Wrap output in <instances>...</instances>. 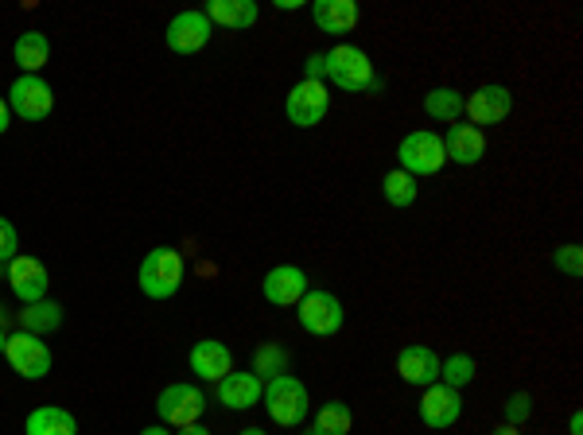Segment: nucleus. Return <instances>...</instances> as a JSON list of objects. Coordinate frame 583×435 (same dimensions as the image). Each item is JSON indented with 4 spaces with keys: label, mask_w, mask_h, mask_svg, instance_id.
<instances>
[{
    "label": "nucleus",
    "mask_w": 583,
    "mask_h": 435,
    "mask_svg": "<svg viewBox=\"0 0 583 435\" xmlns=\"http://www.w3.org/2000/svg\"><path fill=\"white\" fill-rule=\"evenodd\" d=\"M304 79H308V82H324L327 79L324 55H308V63H304Z\"/></svg>",
    "instance_id": "32"
},
{
    "label": "nucleus",
    "mask_w": 583,
    "mask_h": 435,
    "mask_svg": "<svg viewBox=\"0 0 583 435\" xmlns=\"http://www.w3.org/2000/svg\"><path fill=\"white\" fill-rule=\"evenodd\" d=\"M211 35H214V24L203 17V9L198 12L187 9V12H180L172 24H167L164 40H167V48H172L175 55H195V51H203L206 43H211Z\"/></svg>",
    "instance_id": "12"
},
{
    "label": "nucleus",
    "mask_w": 583,
    "mask_h": 435,
    "mask_svg": "<svg viewBox=\"0 0 583 435\" xmlns=\"http://www.w3.org/2000/svg\"><path fill=\"white\" fill-rule=\"evenodd\" d=\"M425 113L432 121H443V125H459V117H463V94L456 86H436L425 97Z\"/></svg>",
    "instance_id": "24"
},
{
    "label": "nucleus",
    "mask_w": 583,
    "mask_h": 435,
    "mask_svg": "<svg viewBox=\"0 0 583 435\" xmlns=\"http://www.w3.org/2000/svg\"><path fill=\"white\" fill-rule=\"evenodd\" d=\"M463 113L474 128L502 125V121L513 113V94L505 86H498V82H487V86H479L471 97H463Z\"/></svg>",
    "instance_id": "10"
},
{
    "label": "nucleus",
    "mask_w": 583,
    "mask_h": 435,
    "mask_svg": "<svg viewBox=\"0 0 583 435\" xmlns=\"http://www.w3.org/2000/svg\"><path fill=\"white\" fill-rule=\"evenodd\" d=\"M191 373L198 381H222L226 373H234V354H229L226 342L218 339H203L191 346V358H187Z\"/></svg>",
    "instance_id": "16"
},
{
    "label": "nucleus",
    "mask_w": 583,
    "mask_h": 435,
    "mask_svg": "<svg viewBox=\"0 0 583 435\" xmlns=\"http://www.w3.org/2000/svg\"><path fill=\"white\" fill-rule=\"evenodd\" d=\"M324 63H327V82L339 86V90H347V94H378L381 90L378 71H374L370 55H366L362 48L339 43V48L327 51Z\"/></svg>",
    "instance_id": "1"
},
{
    "label": "nucleus",
    "mask_w": 583,
    "mask_h": 435,
    "mask_svg": "<svg viewBox=\"0 0 583 435\" xmlns=\"http://www.w3.org/2000/svg\"><path fill=\"white\" fill-rule=\"evenodd\" d=\"M440 141H443V156H448V164L474 167V164H482V156H487V136H482V128H474V125H451L448 136H440Z\"/></svg>",
    "instance_id": "17"
},
{
    "label": "nucleus",
    "mask_w": 583,
    "mask_h": 435,
    "mask_svg": "<svg viewBox=\"0 0 583 435\" xmlns=\"http://www.w3.org/2000/svg\"><path fill=\"white\" fill-rule=\"evenodd\" d=\"M20 327H24L28 334H51L63 327V308L51 300H40V303H28L24 311H20Z\"/></svg>",
    "instance_id": "25"
},
{
    "label": "nucleus",
    "mask_w": 583,
    "mask_h": 435,
    "mask_svg": "<svg viewBox=\"0 0 583 435\" xmlns=\"http://www.w3.org/2000/svg\"><path fill=\"white\" fill-rule=\"evenodd\" d=\"M381 195H386L389 206L405 210V206L417 203V179H412V175H405L401 167H397V172H389L386 179H381Z\"/></svg>",
    "instance_id": "26"
},
{
    "label": "nucleus",
    "mask_w": 583,
    "mask_h": 435,
    "mask_svg": "<svg viewBox=\"0 0 583 435\" xmlns=\"http://www.w3.org/2000/svg\"><path fill=\"white\" fill-rule=\"evenodd\" d=\"M308 272L300 269V265H276V269L265 272V280H260V292H265V300L273 303V308H296V303L308 296Z\"/></svg>",
    "instance_id": "11"
},
{
    "label": "nucleus",
    "mask_w": 583,
    "mask_h": 435,
    "mask_svg": "<svg viewBox=\"0 0 583 435\" xmlns=\"http://www.w3.org/2000/svg\"><path fill=\"white\" fill-rule=\"evenodd\" d=\"M358 17H362V12H358L355 0H316V4H311V20H316V28L327 35L355 32Z\"/></svg>",
    "instance_id": "19"
},
{
    "label": "nucleus",
    "mask_w": 583,
    "mask_h": 435,
    "mask_svg": "<svg viewBox=\"0 0 583 435\" xmlns=\"http://www.w3.org/2000/svg\"><path fill=\"white\" fill-rule=\"evenodd\" d=\"M24 432L28 435H79V420L67 408H59V404H43V408H35L32 416H28Z\"/></svg>",
    "instance_id": "21"
},
{
    "label": "nucleus",
    "mask_w": 583,
    "mask_h": 435,
    "mask_svg": "<svg viewBox=\"0 0 583 435\" xmlns=\"http://www.w3.org/2000/svg\"><path fill=\"white\" fill-rule=\"evenodd\" d=\"M494 435H521V432L513 424H502V427H494Z\"/></svg>",
    "instance_id": "38"
},
{
    "label": "nucleus",
    "mask_w": 583,
    "mask_h": 435,
    "mask_svg": "<svg viewBox=\"0 0 583 435\" xmlns=\"http://www.w3.org/2000/svg\"><path fill=\"white\" fill-rule=\"evenodd\" d=\"M156 412L160 420H164V427H187V424H198L206 412V396L198 385H187V381H175V385H167L164 393L156 396Z\"/></svg>",
    "instance_id": "7"
},
{
    "label": "nucleus",
    "mask_w": 583,
    "mask_h": 435,
    "mask_svg": "<svg viewBox=\"0 0 583 435\" xmlns=\"http://www.w3.org/2000/svg\"><path fill=\"white\" fill-rule=\"evenodd\" d=\"M533 416V396L529 393H513L510 401H505V424H525V420Z\"/></svg>",
    "instance_id": "30"
},
{
    "label": "nucleus",
    "mask_w": 583,
    "mask_h": 435,
    "mask_svg": "<svg viewBox=\"0 0 583 435\" xmlns=\"http://www.w3.org/2000/svg\"><path fill=\"white\" fill-rule=\"evenodd\" d=\"M397 373H401L405 385H417V389H428L440 381V358H436L432 346L425 342H412L397 354Z\"/></svg>",
    "instance_id": "15"
},
{
    "label": "nucleus",
    "mask_w": 583,
    "mask_h": 435,
    "mask_svg": "<svg viewBox=\"0 0 583 435\" xmlns=\"http://www.w3.org/2000/svg\"><path fill=\"white\" fill-rule=\"evenodd\" d=\"M141 435H172V432H167V427H164V424H160V427H156V424H152V427H144V432H141Z\"/></svg>",
    "instance_id": "37"
},
{
    "label": "nucleus",
    "mask_w": 583,
    "mask_h": 435,
    "mask_svg": "<svg viewBox=\"0 0 583 435\" xmlns=\"http://www.w3.org/2000/svg\"><path fill=\"white\" fill-rule=\"evenodd\" d=\"M459 416H463V396H459V389L443 385V381L425 389V396H420V420H425V427L443 432V427L459 424Z\"/></svg>",
    "instance_id": "13"
},
{
    "label": "nucleus",
    "mask_w": 583,
    "mask_h": 435,
    "mask_svg": "<svg viewBox=\"0 0 583 435\" xmlns=\"http://www.w3.org/2000/svg\"><path fill=\"white\" fill-rule=\"evenodd\" d=\"M0 327H4V308H0Z\"/></svg>",
    "instance_id": "41"
},
{
    "label": "nucleus",
    "mask_w": 583,
    "mask_h": 435,
    "mask_svg": "<svg viewBox=\"0 0 583 435\" xmlns=\"http://www.w3.org/2000/svg\"><path fill=\"white\" fill-rule=\"evenodd\" d=\"M9 288H12V296H17V300L28 308V303L48 300L51 277H48V269H43V261L17 253V257L9 261Z\"/></svg>",
    "instance_id": "14"
},
{
    "label": "nucleus",
    "mask_w": 583,
    "mask_h": 435,
    "mask_svg": "<svg viewBox=\"0 0 583 435\" xmlns=\"http://www.w3.org/2000/svg\"><path fill=\"white\" fill-rule=\"evenodd\" d=\"M552 269L564 272V277L580 280L583 277V249L580 246H560L556 253H552Z\"/></svg>",
    "instance_id": "29"
},
{
    "label": "nucleus",
    "mask_w": 583,
    "mask_h": 435,
    "mask_svg": "<svg viewBox=\"0 0 583 435\" xmlns=\"http://www.w3.org/2000/svg\"><path fill=\"white\" fill-rule=\"evenodd\" d=\"M203 17L218 28H229V32H245V28L257 24L260 9L257 0H211L203 9Z\"/></svg>",
    "instance_id": "20"
},
{
    "label": "nucleus",
    "mask_w": 583,
    "mask_h": 435,
    "mask_svg": "<svg viewBox=\"0 0 583 435\" xmlns=\"http://www.w3.org/2000/svg\"><path fill=\"white\" fill-rule=\"evenodd\" d=\"M9 125H12V113H9V102L0 97V136L9 133Z\"/></svg>",
    "instance_id": "33"
},
{
    "label": "nucleus",
    "mask_w": 583,
    "mask_h": 435,
    "mask_svg": "<svg viewBox=\"0 0 583 435\" xmlns=\"http://www.w3.org/2000/svg\"><path fill=\"white\" fill-rule=\"evenodd\" d=\"M260 404H265L268 420L280 427H296L308 420L311 412V396H308V385L300 377H292V373H280V377L265 381V393H260Z\"/></svg>",
    "instance_id": "2"
},
{
    "label": "nucleus",
    "mask_w": 583,
    "mask_h": 435,
    "mask_svg": "<svg viewBox=\"0 0 583 435\" xmlns=\"http://www.w3.org/2000/svg\"><path fill=\"white\" fill-rule=\"evenodd\" d=\"M440 381L451 389H463L474 381V358L467 354H451L448 362H440Z\"/></svg>",
    "instance_id": "28"
},
{
    "label": "nucleus",
    "mask_w": 583,
    "mask_h": 435,
    "mask_svg": "<svg viewBox=\"0 0 583 435\" xmlns=\"http://www.w3.org/2000/svg\"><path fill=\"white\" fill-rule=\"evenodd\" d=\"M9 113L20 121H28V125H35V121H48L51 110H55V94H51V86L40 79V74H20L17 82L9 86Z\"/></svg>",
    "instance_id": "6"
},
{
    "label": "nucleus",
    "mask_w": 583,
    "mask_h": 435,
    "mask_svg": "<svg viewBox=\"0 0 583 435\" xmlns=\"http://www.w3.org/2000/svg\"><path fill=\"white\" fill-rule=\"evenodd\" d=\"M12 59L24 74H40L51 59V40L43 32H24L17 43H12Z\"/></svg>",
    "instance_id": "22"
},
{
    "label": "nucleus",
    "mask_w": 583,
    "mask_h": 435,
    "mask_svg": "<svg viewBox=\"0 0 583 435\" xmlns=\"http://www.w3.org/2000/svg\"><path fill=\"white\" fill-rule=\"evenodd\" d=\"M4 358H9L12 373L24 381H43L51 373V365H55V358H51V346L40 339V334H9V346H4Z\"/></svg>",
    "instance_id": "8"
},
{
    "label": "nucleus",
    "mask_w": 583,
    "mask_h": 435,
    "mask_svg": "<svg viewBox=\"0 0 583 435\" xmlns=\"http://www.w3.org/2000/svg\"><path fill=\"white\" fill-rule=\"evenodd\" d=\"M397 159H401V172L420 179V175H440L448 156H443V141L428 128H417L409 133L401 144H397Z\"/></svg>",
    "instance_id": "5"
},
{
    "label": "nucleus",
    "mask_w": 583,
    "mask_h": 435,
    "mask_svg": "<svg viewBox=\"0 0 583 435\" xmlns=\"http://www.w3.org/2000/svg\"><path fill=\"white\" fill-rule=\"evenodd\" d=\"M4 346H9V334H4V327H0V354H4Z\"/></svg>",
    "instance_id": "40"
},
{
    "label": "nucleus",
    "mask_w": 583,
    "mask_h": 435,
    "mask_svg": "<svg viewBox=\"0 0 583 435\" xmlns=\"http://www.w3.org/2000/svg\"><path fill=\"white\" fill-rule=\"evenodd\" d=\"M331 110V94H327V82H308L304 79L300 86H292L288 102H284V113L296 128H316L319 121L327 117Z\"/></svg>",
    "instance_id": "9"
},
{
    "label": "nucleus",
    "mask_w": 583,
    "mask_h": 435,
    "mask_svg": "<svg viewBox=\"0 0 583 435\" xmlns=\"http://www.w3.org/2000/svg\"><path fill=\"white\" fill-rule=\"evenodd\" d=\"M296 319H300V327L311 339H335L342 331V323H347V311H342V300L335 292L308 288V296L296 303Z\"/></svg>",
    "instance_id": "4"
},
{
    "label": "nucleus",
    "mask_w": 583,
    "mask_h": 435,
    "mask_svg": "<svg viewBox=\"0 0 583 435\" xmlns=\"http://www.w3.org/2000/svg\"><path fill=\"white\" fill-rule=\"evenodd\" d=\"M136 280H141V292L149 296V300H172V296L183 288V257H180V249H172V246L152 249V253L141 261Z\"/></svg>",
    "instance_id": "3"
},
{
    "label": "nucleus",
    "mask_w": 583,
    "mask_h": 435,
    "mask_svg": "<svg viewBox=\"0 0 583 435\" xmlns=\"http://www.w3.org/2000/svg\"><path fill=\"white\" fill-rule=\"evenodd\" d=\"M260 393H265V381L257 377L253 370L245 373H226L218 381V404L229 412H245V408H257Z\"/></svg>",
    "instance_id": "18"
},
{
    "label": "nucleus",
    "mask_w": 583,
    "mask_h": 435,
    "mask_svg": "<svg viewBox=\"0 0 583 435\" xmlns=\"http://www.w3.org/2000/svg\"><path fill=\"white\" fill-rule=\"evenodd\" d=\"M175 435H214L211 427H203V424H187V427H180Z\"/></svg>",
    "instance_id": "34"
},
{
    "label": "nucleus",
    "mask_w": 583,
    "mask_h": 435,
    "mask_svg": "<svg viewBox=\"0 0 583 435\" xmlns=\"http://www.w3.org/2000/svg\"><path fill=\"white\" fill-rule=\"evenodd\" d=\"M296 9H304L300 0H276V12H296Z\"/></svg>",
    "instance_id": "35"
},
{
    "label": "nucleus",
    "mask_w": 583,
    "mask_h": 435,
    "mask_svg": "<svg viewBox=\"0 0 583 435\" xmlns=\"http://www.w3.org/2000/svg\"><path fill=\"white\" fill-rule=\"evenodd\" d=\"M355 427V412H350L347 401H327L324 408L316 412L308 435H350Z\"/></svg>",
    "instance_id": "23"
},
{
    "label": "nucleus",
    "mask_w": 583,
    "mask_h": 435,
    "mask_svg": "<svg viewBox=\"0 0 583 435\" xmlns=\"http://www.w3.org/2000/svg\"><path fill=\"white\" fill-rule=\"evenodd\" d=\"M17 249H20V234H17V226H12L9 218H0V261L9 265L12 257H17Z\"/></svg>",
    "instance_id": "31"
},
{
    "label": "nucleus",
    "mask_w": 583,
    "mask_h": 435,
    "mask_svg": "<svg viewBox=\"0 0 583 435\" xmlns=\"http://www.w3.org/2000/svg\"><path fill=\"white\" fill-rule=\"evenodd\" d=\"M253 373H257L260 381H273L280 377V373H288V350L276 346V342H268V346H257V354H253Z\"/></svg>",
    "instance_id": "27"
},
{
    "label": "nucleus",
    "mask_w": 583,
    "mask_h": 435,
    "mask_svg": "<svg viewBox=\"0 0 583 435\" xmlns=\"http://www.w3.org/2000/svg\"><path fill=\"white\" fill-rule=\"evenodd\" d=\"M567 432H572V435H583V416H580V412H572V420H567Z\"/></svg>",
    "instance_id": "36"
},
{
    "label": "nucleus",
    "mask_w": 583,
    "mask_h": 435,
    "mask_svg": "<svg viewBox=\"0 0 583 435\" xmlns=\"http://www.w3.org/2000/svg\"><path fill=\"white\" fill-rule=\"evenodd\" d=\"M237 435H268V432H265V427H242Z\"/></svg>",
    "instance_id": "39"
}]
</instances>
